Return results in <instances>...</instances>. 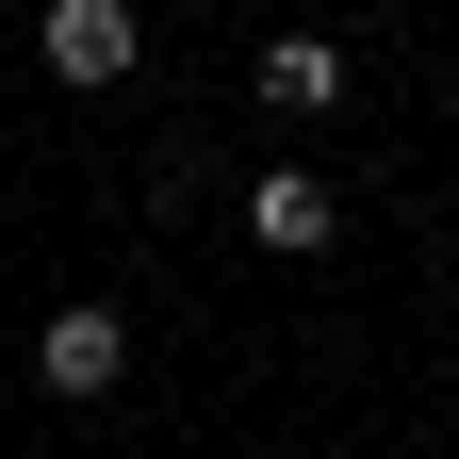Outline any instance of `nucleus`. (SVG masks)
<instances>
[{"instance_id": "f257e3e1", "label": "nucleus", "mask_w": 459, "mask_h": 459, "mask_svg": "<svg viewBox=\"0 0 459 459\" xmlns=\"http://www.w3.org/2000/svg\"><path fill=\"white\" fill-rule=\"evenodd\" d=\"M115 377H132V312H115V296H66L33 328V394H49V411H99Z\"/></svg>"}, {"instance_id": "f03ea898", "label": "nucleus", "mask_w": 459, "mask_h": 459, "mask_svg": "<svg viewBox=\"0 0 459 459\" xmlns=\"http://www.w3.org/2000/svg\"><path fill=\"white\" fill-rule=\"evenodd\" d=\"M49 82H82V99H115V82H132L148 66V17H132V0H49Z\"/></svg>"}, {"instance_id": "7ed1b4c3", "label": "nucleus", "mask_w": 459, "mask_h": 459, "mask_svg": "<svg viewBox=\"0 0 459 459\" xmlns=\"http://www.w3.org/2000/svg\"><path fill=\"white\" fill-rule=\"evenodd\" d=\"M247 230H263L279 263H328V230H344V213H328L312 164H263V181H247Z\"/></svg>"}, {"instance_id": "20e7f679", "label": "nucleus", "mask_w": 459, "mask_h": 459, "mask_svg": "<svg viewBox=\"0 0 459 459\" xmlns=\"http://www.w3.org/2000/svg\"><path fill=\"white\" fill-rule=\"evenodd\" d=\"M344 82H361L344 33H279V49H263V115H344Z\"/></svg>"}, {"instance_id": "39448f33", "label": "nucleus", "mask_w": 459, "mask_h": 459, "mask_svg": "<svg viewBox=\"0 0 459 459\" xmlns=\"http://www.w3.org/2000/svg\"><path fill=\"white\" fill-rule=\"evenodd\" d=\"M230 459H263V443H230Z\"/></svg>"}]
</instances>
